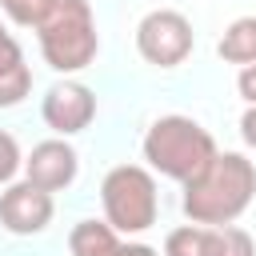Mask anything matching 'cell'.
I'll use <instances>...</instances> for the list:
<instances>
[{
  "mask_svg": "<svg viewBox=\"0 0 256 256\" xmlns=\"http://www.w3.org/2000/svg\"><path fill=\"white\" fill-rule=\"evenodd\" d=\"M28 92H32V68L24 64L16 36L0 24V108H16Z\"/></svg>",
  "mask_w": 256,
  "mask_h": 256,
  "instance_id": "11",
  "label": "cell"
},
{
  "mask_svg": "<svg viewBox=\"0 0 256 256\" xmlns=\"http://www.w3.org/2000/svg\"><path fill=\"white\" fill-rule=\"evenodd\" d=\"M164 256H256V240L236 224H184L168 232Z\"/></svg>",
  "mask_w": 256,
  "mask_h": 256,
  "instance_id": "6",
  "label": "cell"
},
{
  "mask_svg": "<svg viewBox=\"0 0 256 256\" xmlns=\"http://www.w3.org/2000/svg\"><path fill=\"white\" fill-rule=\"evenodd\" d=\"M216 52H220V60L240 64V68H244V64H256V16H240V20H232V24L224 28Z\"/></svg>",
  "mask_w": 256,
  "mask_h": 256,
  "instance_id": "12",
  "label": "cell"
},
{
  "mask_svg": "<svg viewBox=\"0 0 256 256\" xmlns=\"http://www.w3.org/2000/svg\"><path fill=\"white\" fill-rule=\"evenodd\" d=\"M40 116L44 124L56 132V136H76L92 124L96 116V96L88 84L80 80H60L44 92V104H40Z\"/></svg>",
  "mask_w": 256,
  "mask_h": 256,
  "instance_id": "8",
  "label": "cell"
},
{
  "mask_svg": "<svg viewBox=\"0 0 256 256\" xmlns=\"http://www.w3.org/2000/svg\"><path fill=\"white\" fill-rule=\"evenodd\" d=\"M100 204H104V220L120 236L148 232L156 224V212H160L152 172L140 164H116L100 184Z\"/></svg>",
  "mask_w": 256,
  "mask_h": 256,
  "instance_id": "4",
  "label": "cell"
},
{
  "mask_svg": "<svg viewBox=\"0 0 256 256\" xmlns=\"http://www.w3.org/2000/svg\"><path fill=\"white\" fill-rule=\"evenodd\" d=\"M68 248H72V256H160L148 244L120 240V232L108 220H80L68 232Z\"/></svg>",
  "mask_w": 256,
  "mask_h": 256,
  "instance_id": "10",
  "label": "cell"
},
{
  "mask_svg": "<svg viewBox=\"0 0 256 256\" xmlns=\"http://www.w3.org/2000/svg\"><path fill=\"white\" fill-rule=\"evenodd\" d=\"M36 36H40V56L60 76L88 68L100 52L96 16L88 0H56V8L36 24Z\"/></svg>",
  "mask_w": 256,
  "mask_h": 256,
  "instance_id": "3",
  "label": "cell"
},
{
  "mask_svg": "<svg viewBox=\"0 0 256 256\" xmlns=\"http://www.w3.org/2000/svg\"><path fill=\"white\" fill-rule=\"evenodd\" d=\"M24 168V156H20V144L8 136V132H0V184H8L16 172Z\"/></svg>",
  "mask_w": 256,
  "mask_h": 256,
  "instance_id": "14",
  "label": "cell"
},
{
  "mask_svg": "<svg viewBox=\"0 0 256 256\" xmlns=\"http://www.w3.org/2000/svg\"><path fill=\"white\" fill-rule=\"evenodd\" d=\"M52 212H56V200L52 192L36 188L32 180H20V184H8L0 192V224L12 232V236H36L52 224Z\"/></svg>",
  "mask_w": 256,
  "mask_h": 256,
  "instance_id": "7",
  "label": "cell"
},
{
  "mask_svg": "<svg viewBox=\"0 0 256 256\" xmlns=\"http://www.w3.org/2000/svg\"><path fill=\"white\" fill-rule=\"evenodd\" d=\"M144 160L152 172L188 184L192 176H200L208 168V160L216 156V140L204 124H196L192 116H160L152 120V128L144 132Z\"/></svg>",
  "mask_w": 256,
  "mask_h": 256,
  "instance_id": "2",
  "label": "cell"
},
{
  "mask_svg": "<svg viewBox=\"0 0 256 256\" xmlns=\"http://www.w3.org/2000/svg\"><path fill=\"white\" fill-rule=\"evenodd\" d=\"M80 172V160H76V148L60 136V140H40L28 160H24V180H32L36 188L44 192H64Z\"/></svg>",
  "mask_w": 256,
  "mask_h": 256,
  "instance_id": "9",
  "label": "cell"
},
{
  "mask_svg": "<svg viewBox=\"0 0 256 256\" xmlns=\"http://www.w3.org/2000/svg\"><path fill=\"white\" fill-rule=\"evenodd\" d=\"M240 136L248 148H256V104H248V112L240 116Z\"/></svg>",
  "mask_w": 256,
  "mask_h": 256,
  "instance_id": "16",
  "label": "cell"
},
{
  "mask_svg": "<svg viewBox=\"0 0 256 256\" xmlns=\"http://www.w3.org/2000/svg\"><path fill=\"white\" fill-rule=\"evenodd\" d=\"M192 20L176 8H156L136 24V52L152 68H180L192 56Z\"/></svg>",
  "mask_w": 256,
  "mask_h": 256,
  "instance_id": "5",
  "label": "cell"
},
{
  "mask_svg": "<svg viewBox=\"0 0 256 256\" xmlns=\"http://www.w3.org/2000/svg\"><path fill=\"white\" fill-rule=\"evenodd\" d=\"M236 88H240V96H244L248 104H256V64H244V68H240Z\"/></svg>",
  "mask_w": 256,
  "mask_h": 256,
  "instance_id": "15",
  "label": "cell"
},
{
  "mask_svg": "<svg viewBox=\"0 0 256 256\" xmlns=\"http://www.w3.org/2000/svg\"><path fill=\"white\" fill-rule=\"evenodd\" d=\"M256 200V164L240 152H216L200 176L184 184V216L192 224H236Z\"/></svg>",
  "mask_w": 256,
  "mask_h": 256,
  "instance_id": "1",
  "label": "cell"
},
{
  "mask_svg": "<svg viewBox=\"0 0 256 256\" xmlns=\"http://www.w3.org/2000/svg\"><path fill=\"white\" fill-rule=\"evenodd\" d=\"M0 8L8 12L12 24H20V28H36V24L56 8V0H0Z\"/></svg>",
  "mask_w": 256,
  "mask_h": 256,
  "instance_id": "13",
  "label": "cell"
}]
</instances>
